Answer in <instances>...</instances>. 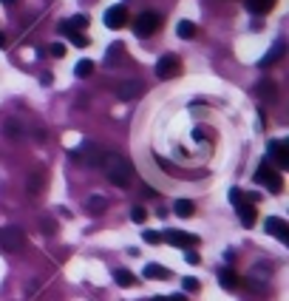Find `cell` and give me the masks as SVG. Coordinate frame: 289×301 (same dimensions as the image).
Returning <instances> with one entry per match:
<instances>
[{
  "instance_id": "6da1fadb",
  "label": "cell",
  "mask_w": 289,
  "mask_h": 301,
  "mask_svg": "<svg viewBox=\"0 0 289 301\" xmlns=\"http://www.w3.org/2000/svg\"><path fill=\"white\" fill-rule=\"evenodd\" d=\"M102 168H105V176H108V182L111 185H117V188H128L130 185V162L128 159H122V156H117V154H108L105 156V162H102Z\"/></svg>"
},
{
  "instance_id": "7a4b0ae2",
  "label": "cell",
  "mask_w": 289,
  "mask_h": 301,
  "mask_svg": "<svg viewBox=\"0 0 289 301\" xmlns=\"http://www.w3.org/2000/svg\"><path fill=\"white\" fill-rule=\"evenodd\" d=\"M74 156L88 168H99L105 162V156H108V151L102 145H97V142H82V145L74 148Z\"/></svg>"
},
{
  "instance_id": "3957f363",
  "label": "cell",
  "mask_w": 289,
  "mask_h": 301,
  "mask_svg": "<svg viewBox=\"0 0 289 301\" xmlns=\"http://www.w3.org/2000/svg\"><path fill=\"white\" fill-rule=\"evenodd\" d=\"M20 247H23V230L14 228V225H6V228H0V250L17 253Z\"/></svg>"
},
{
  "instance_id": "277c9868",
  "label": "cell",
  "mask_w": 289,
  "mask_h": 301,
  "mask_svg": "<svg viewBox=\"0 0 289 301\" xmlns=\"http://www.w3.org/2000/svg\"><path fill=\"white\" fill-rule=\"evenodd\" d=\"M159 26H162V17L156 12H142L134 23V31L139 37H150L153 31H159Z\"/></svg>"
},
{
  "instance_id": "5b68a950",
  "label": "cell",
  "mask_w": 289,
  "mask_h": 301,
  "mask_svg": "<svg viewBox=\"0 0 289 301\" xmlns=\"http://www.w3.org/2000/svg\"><path fill=\"white\" fill-rule=\"evenodd\" d=\"M255 182H258V185H266L272 193H281V191H283V179L278 176L275 168H270L266 162L258 168V171H255Z\"/></svg>"
},
{
  "instance_id": "8992f818",
  "label": "cell",
  "mask_w": 289,
  "mask_h": 301,
  "mask_svg": "<svg viewBox=\"0 0 289 301\" xmlns=\"http://www.w3.org/2000/svg\"><path fill=\"white\" fill-rule=\"evenodd\" d=\"M179 68H182V60H179L176 54H165L156 63V77H159V80H173L179 74Z\"/></svg>"
},
{
  "instance_id": "52a82bcc",
  "label": "cell",
  "mask_w": 289,
  "mask_h": 301,
  "mask_svg": "<svg viewBox=\"0 0 289 301\" xmlns=\"http://www.w3.org/2000/svg\"><path fill=\"white\" fill-rule=\"evenodd\" d=\"M264 230H266L270 236H275L278 242H289V225L281 219V216H266Z\"/></svg>"
},
{
  "instance_id": "ba28073f",
  "label": "cell",
  "mask_w": 289,
  "mask_h": 301,
  "mask_svg": "<svg viewBox=\"0 0 289 301\" xmlns=\"http://www.w3.org/2000/svg\"><path fill=\"white\" fill-rule=\"evenodd\" d=\"M162 239L170 242V245H176V247H185V250H193V247L198 245V236L185 233V230H167V233L162 236Z\"/></svg>"
},
{
  "instance_id": "9c48e42d",
  "label": "cell",
  "mask_w": 289,
  "mask_h": 301,
  "mask_svg": "<svg viewBox=\"0 0 289 301\" xmlns=\"http://www.w3.org/2000/svg\"><path fill=\"white\" fill-rule=\"evenodd\" d=\"M117 94H119V99H136V97L145 94V83L142 80H122L117 86Z\"/></svg>"
},
{
  "instance_id": "30bf717a",
  "label": "cell",
  "mask_w": 289,
  "mask_h": 301,
  "mask_svg": "<svg viewBox=\"0 0 289 301\" xmlns=\"http://www.w3.org/2000/svg\"><path fill=\"white\" fill-rule=\"evenodd\" d=\"M128 23V9L119 3V6H111L108 12H105V26L108 29H122V26Z\"/></svg>"
},
{
  "instance_id": "8fae6325",
  "label": "cell",
  "mask_w": 289,
  "mask_h": 301,
  "mask_svg": "<svg viewBox=\"0 0 289 301\" xmlns=\"http://www.w3.org/2000/svg\"><path fill=\"white\" fill-rule=\"evenodd\" d=\"M270 159L275 162V168H289V151H286V145H283L281 139H272L270 142Z\"/></svg>"
},
{
  "instance_id": "7c38bea8",
  "label": "cell",
  "mask_w": 289,
  "mask_h": 301,
  "mask_svg": "<svg viewBox=\"0 0 289 301\" xmlns=\"http://www.w3.org/2000/svg\"><path fill=\"white\" fill-rule=\"evenodd\" d=\"M215 278H218V284H221L224 290H238V284H241L238 273H235V270H230V267H218Z\"/></svg>"
},
{
  "instance_id": "4fadbf2b",
  "label": "cell",
  "mask_w": 289,
  "mask_h": 301,
  "mask_svg": "<svg viewBox=\"0 0 289 301\" xmlns=\"http://www.w3.org/2000/svg\"><path fill=\"white\" fill-rule=\"evenodd\" d=\"M283 51H286V46H283V40H278V43L272 46V51H270V54H266V57H261V63H258V66H261V68H270V66H275V63L283 57Z\"/></svg>"
},
{
  "instance_id": "5bb4252c",
  "label": "cell",
  "mask_w": 289,
  "mask_h": 301,
  "mask_svg": "<svg viewBox=\"0 0 289 301\" xmlns=\"http://www.w3.org/2000/svg\"><path fill=\"white\" fill-rule=\"evenodd\" d=\"M238 219H241L244 228H252V225H255V208H252L250 202H241L238 205Z\"/></svg>"
},
{
  "instance_id": "9a60e30c",
  "label": "cell",
  "mask_w": 289,
  "mask_h": 301,
  "mask_svg": "<svg viewBox=\"0 0 289 301\" xmlns=\"http://www.w3.org/2000/svg\"><path fill=\"white\" fill-rule=\"evenodd\" d=\"M142 276L150 278V282H153V278H156V282H165V278H170V270H167V267H162V265H148Z\"/></svg>"
},
{
  "instance_id": "2e32d148",
  "label": "cell",
  "mask_w": 289,
  "mask_h": 301,
  "mask_svg": "<svg viewBox=\"0 0 289 301\" xmlns=\"http://www.w3.org/2000/svg\"><path fill=\"white\" fill-rule=\"evenodd\" d=\"M85 208H88V213L99 216L105 208H108V199H105V196H99V193H94V196H88V199H85Z\"/></svg>"
},
{
  "instance_id": "e0dca14e",
  "label": "cell",
  "mask_w": 289,
  "mask_h": 301,
  "mask_svg": "<svg viewBox=\"0 0 289 301\" xmlns=\"http://www.w3.org/2000/svg\"><path fill=\"white\" fill-rule=\"evenodd\" d=\"M275 3H278V0H247V9L255 12V14H266V12L275 9Z\"/></svg>"
},
{
  "instance_id": "ac0fdd59",
  "label": "cell",
  "mask_w": 289,
  "mask_h": 301,
  "mask_svg": "<svg viewBox=\"0 0 289 301\" xmlns=\"http://www.w3.org/2000/svg\"><path fill=\"white\" fill-rule=\"evenodd\" d=\"M173 210H176V216H182V219H190V216L196 213V205H193L190 199H176Z\"/></svg>"
},
{
  "instance_id": "d6986e66",
  "label": "cell",
  "mask_w": 289,
  "mask_h": 301,
  "mask_svg": "<svg viewBox=\"0 0 289 301\" xmlns=\"http://www.w3.org/2000/svg\"><path fill=\"white\" fill-rule=\"evenodd\" d=\"M176 34L182 37V40H193V37H196V23H193V20H179Z\"/></svg>"
},
{
  "instance_id": "ffe728a7",
  "label": "cell",
  "mask_w": 289,
  "mask_h": 301,
  "mask_svg": "<svg viewBox=\"0 0 289 301\" xmlns=\"http://www.w3.org/2000/svg\"><path fill=\"white\" fill-rule=\"evenodd\" d=\"M43 182H46V173H40V171H34L29 176V193L31 196H37V193L43 191Z\"/></svg>"
},
{
  "instance_id": "44dd1931",
  "label": "cell",
  "mask_w": 289,
  "mask_h": 301,
  "mask_svg": "<svg viewBox=\"0 0 289 301\" xmlns=\"http://www.w3.org/2000/svg\"><path fill=\"white\" fill-rule=\"evenodd\" d=\"M3 131H6V136H9V139H14V142H17L20 136H23V125H20L17 119H6Z\"/></svg>"
},
{
  "instance_id": "7402d4cb",
  "label": "cell",
  "mask_w": 289,
  "mask_h": 301,
  "mask_svg": "<svg viewBox=\"0 0 289 301\" xmlns=\"http://www.w3.org/2000/svg\"><path fill=\"white\" fill-rule=\"evenodd\" d=\"M119 60H122V43L108 46V51H105V63H108V66H117Z\"/></svg>"
},
{
  "instance_id": "603a6c76",
  "label": "cell",
  "mask_w": 289,
  "mask_h": 301,
  "mask_svg": "<svg viewBox=\"0 0 289 301\" xmlns=\"http://www.w3.org/2000/svg\"><path fill=\"white\" fill-rule=\"evenodd\" d=\"M114 282H117L119 287H134V284H136V276H134L130 270H117V273H114Z\"/></svg>"
},
{
  "instance_id": "cb8c5ba5",
  "label": "cell",
  "mask_w": 289,
  "mask_h": 301,
  "mask_svg": "<svg viewBox=\"0 0 289 301\" xmlns=\"http://www.w3.org/2000/svg\"><path fill=\"white\" fill-rule=\"evenodd\" d=\"M74 74L80 77V80H82V77H91V74H94V60H80L74 66Z\"/></svg>"
},
{
  "instance_id": "d4e9b609",
  "label": "cell",
  "mask_w": 289,
  "mask_h": 301,
  "mask_svg": "<svg viewBox=\"0 0 289 301\" xmlns=\"http://www.w3.org/2000/svg\"><path fill=\"white\" fill-rule=\"evenodd\" d=\"M40 228H43L46 236H54L57 233V222L51 219V216H40Z\"/></svg>"
},
{
  "instance_id": "484cf974",
  "label": "cell",
  "mask_w": 289,
  "mask_h": 301,
  "mask_svg": "<svg viewBox=\"0 0 289 301\" xmlns=\"http://www.w3.org/2000/svg\"><path fill=\"white\" fill-rule=\"evenodd\" d=\"M68 26H71V31H80L88 26V14H74V17L68 20Z\"/></svg>"
},
{
  "instance_id": "4316f807",
  "label": "cell",
  "mask_w": 289,
  "mask_h": 301,
  "mask_svg": "<svg viewBox=\"0 0 289 301\" xmlns=\"http://www.w3.org/2000/svg\"><path fill=\"white\" fill-rule=\"evenodd\" d=\"M258 94L266 99H275V86L272 83H258Z\"/></svg>"
},
{
  "instance_id": "83f0119b",
  "label": "cell",
  "mask_w": 289,
  "mask_h": 301,
  "mask_svg": "<svg viewBox=\"0 0 289 301\" xmlns=\"http://www.w3.org/2000/svg\"><path fill=\"white\" fill-rule=\"evenodd\" d=\"M68 37H71V43H74V46H80V49H85V46L91 43V40H88V37L82 34V31H71Z\"/></svg>"
},
{
  "instance_id": "f1b7e54d",
  "label": "cell",
  "mask_w": 289,
  "mask_h": 301,
  "mask_svg": "<svg viewBox=\"0 0 289 301\" xmlns=\"http://www.w3.org/2000/svg\"><path fill=\"white\" fill-rule=\"evenodd\" d=\"M142 239L148 242V245H159V242H162V233H156V230H142Z\"/></svg>"
},
{
  "instance_id": "f546056e",
  "label": "cell",
  "mask_w": 289,
  "mask_h": 301,
  "mask_svg": "<svg viewBox=\"0 0 289 301\" xmlns=\"http://www.w3.org/2000/svg\"><path fill=\"white\" fill-rule=\"evenodd\" d=\"M65 51H68L65 43H51V46H49V54H51V57H65Z\"/></svg>"
},
{
  "instance_id": "4dcf8cb0",
  "label": "cell",
  "mask_w": 289,
  "mask_h": 301,
  "mask_svg": "<svg viewBox=\"0 0 289 301\" xmlns=\"http://www.w3.org/2000/svg\"><path fill=\"white\" fill-rule=\"evenodd\" d=\"M130 219H134L136 225H142V222L148 219V210H145V208H134V210H130Z\"/></svg>"
},
{
  "instance_id": "1f68e13d",
  "label": "cell",
  "mask_w": 289,
  "mask_h": 301,
  "mask_svg": "<svg viewBox=\"0 0 289 301\" xmlns=\"http://www.w3.org/2000/svg\"><path fill=\"white\" fill-rule=\"evenodd\" d=\"M182 287H185V293H196V290H198V278L187 276L185 282H182Z\"/></svg>"
},
{
  "instance_id": "d6a6232c",
  "label": "cell",
  "mask_w": 289,
  "mask_h": 301,
  "mask_svg": "<svg viewBox=\"0 0 289 301\" xmlns=\"http://www.w3.org/2000/svg\"><path fill=\"white\" fill-rule=\"evenodd\" d=\"M185 262H187V265H198V262H202V256H198V253H193V250H187L185 253Z\"/></svg>"
},
{
  "instance_id": "836d02e7",
  "label": "cell",
  "mask_w": 289,
  "mask_h": 301,
  "mask_svg": "<svg viewBox=\"0 0 289 301\" xmlns=\"http://www.w3.org/2000/svg\"><path fill=\"white\" fill-rule=\"evenodd\" d=\"M241 199H244V193H241L238 188H233V191H230V202H233V205H241Z\"/></svg>"
},
{
  "instance_id": "e575fe53",
  "label": "cell",
  "mask_w": 289,
  "mask_h": 301,
  "mask_svg": "<svg viewBox=\"0 0 289 301\" xmlns=\"http://www.w3.org/2000/svg\"><path fill=\"white\" fill-rule=\"evenodd\" d=\"M167 301H187L185 293H176V295H167Z\"/></svg>"
},
{
  "instance_id": "d590c367",
  "label": "cell",
  "mask_w": 289,
  "mask_h": 301,
  "mask_svg": "<svg viewBox=\"0 0 289 301\" xmlns=\"http://www.w3.org/2000/svg\"><path fill=\"white\" fill-rule=\"evenodd\" d=\"M150 301H167V295H153Z\"/></svg>"
},
{
  "instance_id": "8d00e7d4",
  "label": "cell",
  "mask_w": 289,
  "mask_h": 301,
  "mask_svg": "<svg viewBox=\"0 0 289 301\" xmlns=\"http://www.w3.org/2000/svg\"><path fill=\"white\" fill-rule=\"evenodd\" d=\"M3 46H6V37H3V34H0V49H3Z\"/></svg>"
},
{
  "instance_id": "74e56055",
  "label": "cell",
  "mask_w": 289,
  "mask_h": 301,
  "mask_svg": "<svg viewBox=\"0 0 289 301\" xmlns=\"http://www.w3.org/2000/svg\"><path fill=\"white\" fill-rule=\"evenodd\" d=\"M3 3H6V6H12V3H17V0H3Z\"/></svg>"
}]
</instances>
